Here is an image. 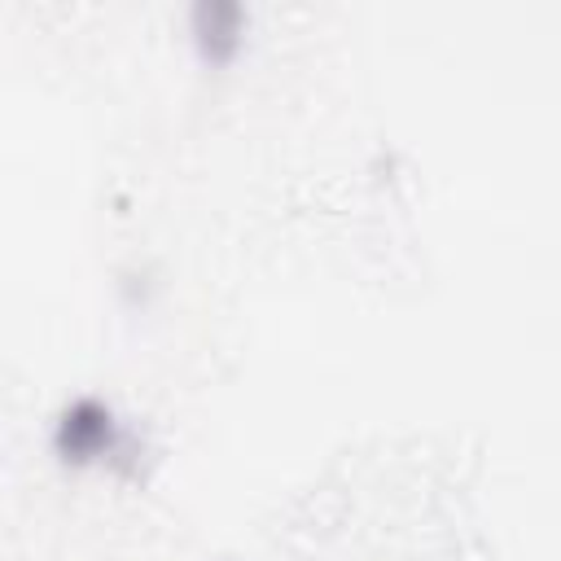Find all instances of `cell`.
Returning <instances> with one entry per match:
<instances>
[{"label":"cell","instance_id":"3957f363","mask_svg":"<svg viewBox=\"0 0 561 561\" xmlns=\"http://www.w3.org/2000/svg\"><path fill=\"white\" fill-rule=\"evenodd\" d=\"M215 561H241V557H232V552H224V557H215Z\"/></svg>","mask_w":561,"mask_h":561},{"label":"cell","instance_id":"6da1fadb","mask_svg":"<svg viewBox=\"0 0 561 561\" xmlns=\"http://www.w3.org/2000/svg\"><path fill=\"white\" fill-rule=\"evenodd\" d=\"M123 430L127 421L114 408V399H105L101 390H75L57 403L48 421V451L61 469H96L110 465Z\"/></svg>","mask_w":561,"mask_h":561},{"label":"cell","instance_id":"7a4b0ae2","mask_svg":"<svg viewBox=\"0 0 561 561\" xmlns=\"http://www.w3.org/2000/svg\"><path fill=\"white\" fill-rule=\"evenodd\" d=\"M250 4L245 0H193L184 13V39L206 70H232L250 44Z\"/></svg>","mask_w":561,"mask_h":561}]
</instances>
